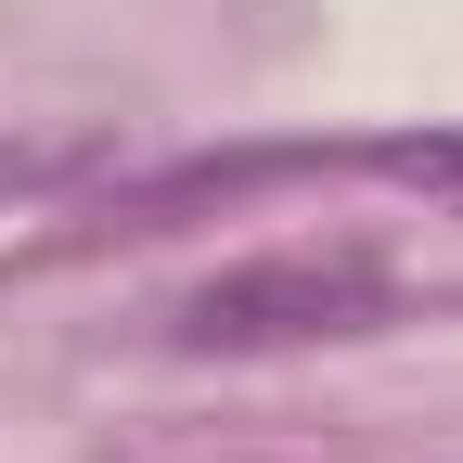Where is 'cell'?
Listing matches in <instances>:
<instances>
[{"instance_id":"2","label":"cell","mask_w":463,"mask_h":463,"mask_svg":"<svg viewBox=\"0 0 463 463\" xmlns=\"http://www.w3.org/2000/svg\"><path fill=\"white\" fill-rule=\"evenodd\" d=\"M361 167H373V181H399V194H438V206L463 219V129H425V142H373Z\"/></svg>"},{"instance_id":"1","label":"cell","mask_w":463,"mask_h":463,"mask_svg":"<svg viewBox=\"0 0 463 463\" xmlns=\"http://www.w3.org/2000/svg\"><path fill=\"white\" fill-rule=\"evenodd\" d=\"M386 258L361 245H283V258H245V270H219L194 283L181 309H167V335L181 347H309V335H361L386 322Z\"/></svg>"}]
</instances>
